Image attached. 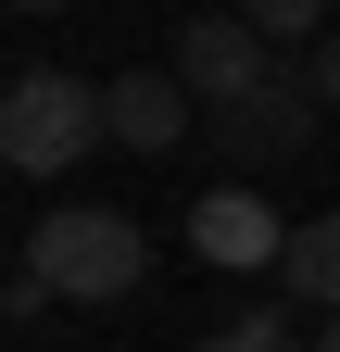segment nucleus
I'll use <instances>...</instances> for the list:
<instances>
[{
	"label": "nucleus",
	"instance_id": "6",
	"mask_svg": "<svg viewBox=\"0 0 340 352\" xmlns=\"http://www.w3.org/2000/svg\"><path fill=\"white\" fill-rule=\"evenodd\" d=\"M101 101H114V139H126V151H177L189 126H202V101L177 88V63H139V76H114Z\"/></svg>",
	"mask_w": 340,
	"mask_h": 352
},
{
	"label": "nucleus",
	"instance_id": "2",
	"mask_svg": "<svg viewBox=\"0 0 340 352\" xmlns=\"http://www.w3.org/2000/svg\"><path fill=\"white\" fill-rule=\"evenodd\" d=\"M101 139H114V101H101L89 76L25 63L13 88H0V164H13V176H76Z\"/></svg>",
	"mask_w": 340,
	"mask_h": 352
},
{
	"label": "nucleus",
	"instance_id": "10",
	"mask_svg": "<svg viewBox=\"0 0 340 352\" xmlns=\"http://www.w3.org/2000/svg\"><path fill=\"white\" fill-rule=\"evenodd\" d=\"M202 352H265V340H240V327H227V340H202Z\"/></svg>",
	"mask_w": 340,
	"mask_h": 352
},
{
	"label": "nucleus",
	"instance_id": "8",
	"mask_svg": "<svg viewBox=\"0 0 340 352\" xmlns=\"http://www.w3.org/2000/svg\"><path fill=\"white\" fill-rule=\"evenodd\" d=\"M265 38H328V0H240Z\"/></svg>",
	"mask_w": 340,
	"mask_h": 352
},
{
	"label": "nucleus",
	"instance_id": "5",
	"mask_svg": "<svg viewBox=\"0 0 340 352\" xmlns=\"http://www.w3.org/2000/svg\"><path fill=\"white\" fill-rule=\"evenodd\" d=\"M189 252L240 277V264H277V252H290V227H277V201H252V176H227L215 201H189Z\"/></svg>",
	"mask_w": 340,
	"mask_h": 352
},
{
	"label": "nucleus",
	"instance_id": "11",
	"mask_svg": "<svg viewBox=\"0 0 340 352\" xmlns=\"http://www.w3.org/2000/svg\"><path fill=\"white\" fill-rule=\"evenodd\" d=\"M315 352H340V315H328V327H315Z\"/></svg>",
	"mask_w": 340,
	"mask_h": 352
},
{
	"label": "nucleus",
	"instance_id": "7",
	"mask_svg": "<svg viewBox=\"0 0 340 352\" xmlns=\"http://www.w3.org/2000/svg\"><path fill=\"white\" fill-rule=\"evenodd\" d=\"M277 289H290V302H315V327L340 315V214H303V227H290V252H277Z\"/></svg>",
	"mask_w": 340,
	"mask_h": 352
},
{
	"label": "nucleus",
	"instance_id": "9",
	"mask_svg": "<svg viewBox=\"0 0 340 352\" xmlns=\"http://www.w3.org/2000/svg\"><path fill=\"white\" fill-rule=\"evenodd\" d=\"M303 88H315V101H328V113H340V25H328V38H315V51H303Z\"/></svg>",
	"mask_w": 340,
	"mask_h": 352
},
{
	"label": "nucleus",
	"instance_id": "3",
	"mask_svg": "<svg viewBox=\"0 0 340 352\" xmlns=\"http://www.w3.org/2000/svg\"><path fill=\"white\" fill-rule=\"evenodd\" d=\"M315 126H328L315 88H303V76H265L252 101H215V113H202V139H215L227 176H252V164H303V151H315Z\"/></svg>",
	"mask_w": 340,
	"mask_h": 352
},
{
	"label": "nucleus",
	"instance_id": "4",
	"mask_svg": "<svg viewBox=\"0 0 340 352\" xmlns=\"http://www.w3.org/2000/svg\"><path fill=\"white\" fill-rule=\"evenodd\" d=\"M265 76H290V63H277V38L252 25L240 0H215V13H189V25H177V88H189L202 113H215V101H252Z\"/></svg>",
	"mask_w": 340,
	"mask_h": 352
},
{
	"label": "nucleus",
	"instance_id": "12",
	"mask_svg": "<svg viewBox=\"0 0 340 352\" xmlns=\"http://www.w3.org/2000/svg\"><path fill=\"white\" fill-rule=\"evenodd\" d=\"M13 13H63V0H13Z\"/></svg>",
	"mask_w": 340,
	"mask_h": 352
},
{
	"label": "nucleus",
	"instance_id": "1",
	"mask_svg": "<svg viewBox=\"0 0 340 352\" xmlns=\"http://www.w3.org/2000/svg\"><path fill=\"white\" fill-rule=\"evenodd\" d=\"M25 277L51 289V302H139L151 227H139V214H114V201H51V214L25 227Z\"/></svg>",
	"mask_w": 340,
	"mask_h": 352
}]
</instances>
